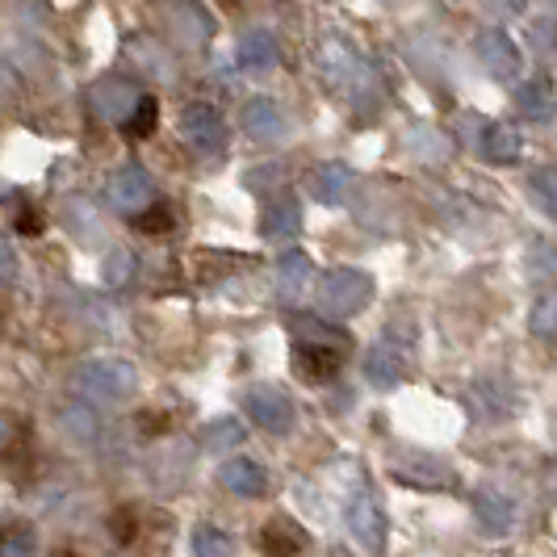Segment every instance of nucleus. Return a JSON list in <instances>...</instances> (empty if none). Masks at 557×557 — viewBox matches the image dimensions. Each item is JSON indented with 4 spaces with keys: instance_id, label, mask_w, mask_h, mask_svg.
I'll list each match as a JSON object with an SVG mask.
<instances>
[{
    "instance_id": "1",
    "label": "nucleus",
    "mask_w": 557,
    "mask_h": 557,
    "mask_svg": "<svg viewBox=\"0 0 557 557\" xmlns=\"http://www.w3.org/2000/svg\"><path fill=\"white\" fill-rule=\"evenodd\" d=\"M135 386H139V369L131 361H117V357H92L76 369V391L88 403H122V398H131Z\"/></svg>"
},
{
    "instance_id": "2",
    "label": "nucleus",
    "mask_w": 557,
    "mask_h": 557,
    "mask_svg": "<svg viewBox=\"0 0 557 557\" xmlns=\"http://www.w3.org/2000/svg\"><path fill=\"white\" fill-rule=\"evenodd\" d=\"M369 298H373V281L364 277L361 269H332L319 285V310L332 319L357 314Z\"/></svg>"
},
{
    "instance_id": "3",
    "label": "nucleus",
    "mask_w": 557,
    "mask_h": 557,
    "mask_svg": "<svg viewBox=\"0 0 557 557\" xmlns=\"http://www.w3.org/2000/svg\"><path fill=\"white\" fill-rule=\"evenodd\" d=\"M181 135H185V143L194 147L197 156H206V160L223 156V147H226L223 113L214 110V106H206V101L185 106V113H181Z\"/></svg>"
},
{
    "instance_id": "4",
    "label": "nucleus",
    "mask_w": 557,
    "mask_h": 557,
    "mask_svg": "<svg viewBox=\"0 0 557 557\" xmlns=\"http://www.w3.org/2000/svg\"><path fill=\"white\" fill-rule=\"evenodd\" d=\"M344 520H348V532H352V541L361 545L364 554H382L386 549V516H382V507L369 491H357L348 499Z\"/></svg>"
},
{
    "instance_id": "5",
    "label": "nucleus",
    "mask_w": 557,
    "mask_h": 557,
    "mask_svg": "<svg viewBox=\"0 0 557 557\" xmlns=\"http://www.w3.org/2000/svg\"><path fill=\"white\" fill-rule=\"evenodd\" d=\"M474 51H478V63L495 76V81L511 84L520 76V67H524V59H520V47L511 42V34H503L499 26L491 29H478L474 38Z\"/></svg>"
},
{
    "instance_id": "6",
    "label": "nucleus",
    "mask_w": 557,
    "mask_h": 557,
    "mask_svg": "<svg viewBox=\"0 0 557 557\" xmlns=\"http://www.w3.org/2000/svg\"><path fill=\"white\" fill-rule=\"evenodd\" d=\"M151 197H156V181L147 176V168L143 164H122L110 176L113 210H122V214H135V219H139L143 210L151 206Z\"/></svg>"
},
{
    "instance_id": "7",
    "label": "nucleus",
    "mask_w": 557,
    "mask_h": 557,
    "mask_svg": "<svg viewBox=\"0 0 557 557\" xmlns=\"http://www.w3.org/2000/svg\"><path fill=\"white\" fill-rule=\"evenodd\" d=\"M248 416L260 423V428H269V432H289V423H294V403H289V394L277 391V386H256L248 391Z\"/></svg>"
},
{
    "instance_id": "8",
    "label": "nucleus",
    "mask_w": 557,
    "mask_h": 557,
    "mask_svg": "<svg viewBox=\"0 0 557 557\" xmlns=\"http://www.w3.org/2000/svg\"><path fill=\"white\" fill-rule=\"evenodd\" d=\"M319 63H323V76H327V84L332 88H348V84H364V63L339 38H327L323 47H319Z\"/></svg>"
},
{
    "instance_id": "9",
    "label": "nucleus",
    "mask_w": 557,
    "mask_h": 557,
    "mask_svg": "<svg viewBox=\"0 0 557 557\" xmlns=\"http://www.w3.org/2000/svg\"><path fill=\"white\" fill-rule=\"evenodd\" d=\"M516 110L520 117H529V122H549L557 113V88L549 76H532L516 88Z\"/></svg>"
},
{
    "instance_id": "10",
    "label": "nucleus",
    "mask_w": 557,
    "mask_h": 557,
    "mask_svg": "<svg viewBox=\"0 0 557 557\" xmlns=\"http://www.w3.org/2000/svg\"><path fill=\"white\" fill-rule=\"evenodd\" d=\"M244 131L256 143H273L285 135V113L273 97H251L248 110H244Z\"/></svg>"
},
{
    "instance_id": "11",
    "label": "nucleus",
    "mask_w": 557,
    "mask_h": 557,
    "mask_svg": "<svg viewBox=\"0 0 557 557\" xmlns=\"http://www.w3.org/2000/svg\"><path fill=\"white\" fill-rule=\"evenodd\" d=\"M403 373H407V364H403L398 348H391V344H373V348L364 352V382H369V386L394 391V386L403 382Z\"/></svg>"
},
{
    "instance_id": "12",
    "label": "nucleus",
    "mask_w": 557,
    "mask_h": 557,
    "mask_svg": "<svg viewBox=\"0 0 557 557\" xmlns=\"http://www.w3.org/2000/svg\"><path fill=\"white\" fill-rule=\"evenodd\" d=\"M219 482H223L231 495H239V499H256V495L269 491L264 470L256 461H248V457H231L223 470H219Z\"/></svg>"
},
{
    "instance_id": "13",
    "label": "nucleus",
    "mask_w": 557,
    "mask_h": 557,
    "mask_svg": "<svg viewBox=\"0 0 557 557\" xmlns=\"http://www.w3.org/2000/svg\"><path fill=\"white\" fill-rule=\"evenodd\" d=\"M143 92H135L126 81H101L97 88H92V110L101 113V117H110V122H126L131 113H135V106H139Z\"/></svg>"
},
{
    "instance_id": "14",
    "label": "nucleus",
    "mask_w": 557,
    "mask_h": 557,
    "mask_svg": "<svg viewBox=\"0 0 557 557\" xmlns=\"http://www.w3.org/2000/svg\"><path fill=\"white\" fill-rule=\"evenodd\" d=\"M339 361H344V352L339 348H323V344H298V352H294V369L307 377V382H332L335 373H339Z\"/></svg>"
},
{
    "instance_id": "15",
    "label": "nucleus",
    "mask_w": 557,
    "mask_h": 557,
    "mask_svg": "<svg viewBox=\"0 0 557 557\" xmlns=\"http://www.w3.org/2000/svg\"><path fill=\"white\" fill-rule=\"evenodd\" d=\"M235 59H239V67L244 72H273L277 67V38L269 34V29H251L239 38V47H235Z\"/></svg>"
},
{
    "instance_id": "16",
    "label": "nucleus",
    "mask_w": 557,
    "mask_h": 557,
    "mask_svg": "<svg viewBox=\"0 0 557 557\" xmlns=\"http://www.w3.org/2000/svg\"><path fill=\"white\" fill-rule=\"evenodd\" d=\"M352 185H357V176H352V168H344V164H319L310 172V194L319 197L323 206L348 201Z\"/></svg>"
},
{
    "instance_id": "17",
    "label": "nucleus",
    "mask_w": 557,
    "mask_h": 557,
    "mask_svg": "<svg viewBox=\"0 0 557 557\" xmlns=\"http://www.w3.org/2000/svg\"><path fill=\"white\" fill-rule=\"evenodd\" d=\"M474 516L478 524L486 532H511V524H516V503L507 499V495H499L495 486H482L474 495Z\"/></svg>"
},
{
    "instance_id": "18",
    "label": "nucleus",
    "mask_w": 557,
    "mask_h": 557,
    "mask_svg": "<svg viewBox=\"0 0 557 557\" xmlns=\"http://www.w3.org/2000/svg\"><path fill=\"white\" fill-rule=\"evenodd\" d=\"M310 277H314V264H310L307 251H285L277 264V294L285 302H298L310 289Z\"/></svg>"
},
{
    "instance_id": "19",
    "label": "nucleus",
    "mask_w": 557,
    "mask_h": 557,
    "mask_svg": "<svg viewBox=\"0 0 557 557\" xmlns=\"http://www.w3.org/2000/svg\"><path fill=\"white\" fill-rule=\"evenodd\" d=\"M302 226V206L281 197V201H269L264 206V219H260V235L264 239H294Z\"/></svg>"
},
{
    "instance_id": "20",
    "label": "nucleus",
    "mask_w": 557,
    "mask_h": 557,
    "mask_svg": "<svg viewBox=\"0 0 557 557\" xmlns=\"http://www.w3.org/2000/svg\"><path fill=\"white\" fill-rule=\"evenodd\" d=\"M482 156L491 164H516L520 160V131L507 122H491L482 126Z\"/></svg>"
},
{
    "instance_id": "21",
    "label": "nucleus",
    "mask_w": 557,
    "mask_h": 557,
    "mask_svg": "<svg viewBox=\"0 0 557 557\" xmlns=\"http://www.w3.org/2000/svg\"><path fill=\"white\" fill-rule=\"evenodd\" d=\"M244 423L239 419H210L201 432H197V441H201V448H210V453H231V448L244 445Z\"/></svg>"
},
{
    "instance_id": "22",
    "label": "nucleus",
    "mask_w": 557,
    "mask_h": 557,
    "mask_svg": "<svg viewBox=\"0 0 557 557\" xmlns=\"http://www.w3.org/2000/svg\"><path fill=\"white\" fill-rule=\"evenodd\" d=\"M302 545H307V536L294 529L289 520H273L269 529L260 532V549L269 557H294Z\"/></svg>"
},
{
    "instance_id": "23",
    "label": "nucleus",
    "mask_w": 557,
    "mask_h": 557,
    "mask_svg": "<svg viewBox=\"0 0 557 557\" xmlns=\"http://www.w3.org/2000/svg\"><path fill=\"white\" fill-rule=\"evenodd\" d=\"M231 554H235L231 532L214 529V524H201V529H194V557H231Z\"/></svg>"
},
{
    "instance_id": "24",
    "label": "nucleus",
    "mask_w": 557,
    "mask_h": 557,
    "mask_svg": "<svg viewBox=\"0 0 557 557\" xmlns=\"http://www.w3.org/2000/svg\"><path fill=\"white\" fill-rule=\"evenodd\" d=\"M529 327H532V335H541V339H554L557 335V289H545V294L532 302Z\"/></svg>"
},
{
    "instance_id": "25",
    "label": "nucleus",
    "mask_w": 557,
    "mask_h": 557,
    "mask_svg": "<svg viewBox=\"0 0 557 557\" xmlns=\"http://www.w3.org/2000/svg\"><path fill=\"white\" fill-rule=\"evenodd\" d=\"M529 194L549 219H557V168H536L529 176Z\"/></svg>"
},
{
    "instance_id": "26",
    "label": "nucleus",
    "mask_w": 557,
    "mask_h": 557,
    "mask_svg": "<svg viewBox=\"0 0 557 557\" xmlns=\"http://www.w3.org/2000/svg\"><path fill=\"white\" fill-rule=\"evenodd\" d=\"M135 273H139V256L131 248H113L110 256H106V285L122 289Z\"/></svg>"
},
{
    "instance_id": "27",
    "label": "nucleus",
    "mask_w": 557,
    "mask_h": 557,
    "mask_svg": "<svg viewBox=\"0 0 557 557\" xmlns=\"http://www.w3.org/2000/svg\"><path fill=\"white\" fill-rule=\"evenodd\" d=\"M156 113H160L156 97H147V92H143L139 106H135V113L122 122V131H126L131 139H143V135H151V126H156Z\"/></svg>"
},
{
    "instance_id": "28",
    "label": "nucleus",
    "mask_w": 557,
    "mask_h": 557,
    "mask_svg": "<svg viewBox=\"0 0 557 557\" xmlns=\"http://www.w3.org/2000/svg\"><path fill=\"white\" fill-rule=\"evenodd\" d=\"M63 432L67 436H76V441H92L97 436V416L88 411V407H63Z\"/></svg>"
},
{
    "instance_id": "29",
    "label": "nucleus",
    "mask_w": 557,
    "mask_h": 557,
    "mask_svg": "<svg viewBox=\"0 0 557 557\" xmlns=\"http://www.w3.org/2000/svg\"><path fill=\"white\" fill-rule=\"evenodd\" d=\"M532 42H536V55L541 59H557V22L554 17L532 22Z\"/></svg>"
},
{
    "instance_id": "30",
    "label": "nucleus",
    "mask_w": 557,
    "mask_h": 557,
    "mask_svg": "<svg viewBox=\"0 0 557 557\" xmlns=\"http://www.w3.org/2000/svg\"><path fill=\"white\" fill-rule=\"evenodd\" d=\"M135 226H139V231H147V235H160V231H168V226H172V210H168L164 201H160V206H147L139 219H135Z\"/></svg>"
},
{
    "instance_id": "31",
    "label": "nucleus",
    "mask_w": 557,
    "mask_h": 557,
    "mask_svg": "<svg viewBox=\"0 0 557 557\" xmlns=\"http://www.w3.org/2000/svg\"><path fill=\"white\" fill-rule=\"evenodd\" d=\"M0 557H38V554H34V541H29L26 532H9L0 541Z\"/></svg>"
},
{
    "instance_id": "32",
    "label": "nucleus",
    "mask_w": 557,
    "mask_h": 557,
    "mask_svg": "<svg viewBox=\"0 0 557 557\" xmlns=\"http://www.w3.org/2000/svg\"><path fill=\"white\" fill-rule=\"evenodd\" d=\"M110 532L117 545H131V536H135V516H131V511H113Z\"/></svg>"
},
{
    "instance_id": "33",
    "label": "nucleus",
    "mask_w": 557,
    "mask_h": 557,
    "mask_svg": "<svg viewBox=\"0 0 557 557\" xmlns=\"http://www.w3.org/2000/svg\"><path fill=\"white\" fill-rule=\"evenodd\" d=\"M495 17H516V13H524V0H482Z\"/></svg>"
},
{
    "instance_id": "34",
    "label": "nucleus",
    "mask_w": 557,
    "mask_h": 557,
    "mask_svg": "<svg viewBox=\"0 0 557 557\" xmlns=\"http://www.w3.org/2000/svg\"><path fill=\"white\" fill-rule=\"evenodd\" d=\"M17 273V256H13V248L4 244V235H0V281H9Z\"/></svg>"
},
{
    "instance_id": "35",
    "label": "nucleus",
    "mask_w": 557,
    "mask_h": 557,
    "mask_svg": "<svg viewBox=\"0 0 557 557\" xmlns=\"http://www.w3.org/2000/svg\"><path fill=\"white\" fill-rule=\"evenodd\" d=\"M22 231H42V219H38V214H22Z\"/></svg>"
},
{
    "instance_id": "36",
    "label": "nucleus",
    "mask_w": 557,
    "mask_h": 557,
    "mask_svg": "<svg viewBox=\"0 0 557 557\" xmlns=\"http://www.w3.org/2000/svg\"><path fill=\"white\" fill-rule=\"evenodd\" d=\"M9 436H13V428H9V419L0 416V448L9 445Z\"/></svg>"
},
{
    "instance_id": "37",
    "label": "nucleus",
    "mask_w": 557,
    "mask_h": 557,
    "mask_svg": "<svg viewBox=\"0 0 557 557\" xmlns=\"http://www.w3.org/2000/svg\"><path fill=\"white\" fill-rule=\"evenodd\" d=\"M55 557H76V554H72V549H59V554Z\"/></svg>"
},
{
    "instance_id": "38",
    "label": "nucleus",
    "mask_w": 557,
    "mask_h": 557,
    "mask_svg": "<svg viewBox=\"0 0 557 557\" xmlns=\"http://www.w3.org/2000/svg\"><path fill=\"white\" fill-rule=\"evenodd\" d=\"M0 541H4V536H0Z\"/></svg>"
}]
</instances>
